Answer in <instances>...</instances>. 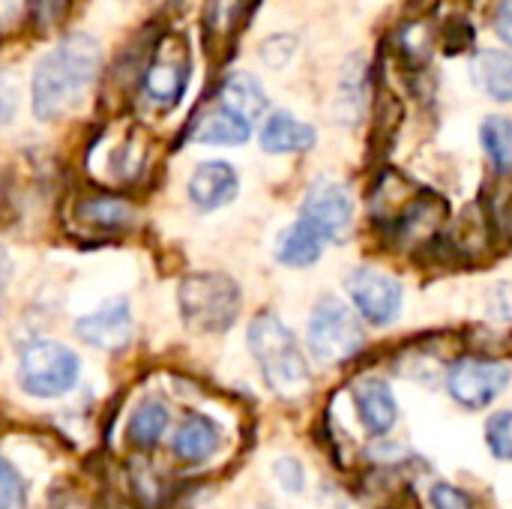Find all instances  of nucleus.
I'll return each mask as SVG.
<instances>
[{
    "label": "nucleus",
    "instance_id": "nucleus-1",
    "mask_svg": "<svg viewBox=\"0 0 512 509\" xmlns=\"http://www.w3.org/2000/svg\"><path fill=\"white\" fill-rule=\"evenodd\" d=\"M102 51L87 33L66 36L54 51H48L33 69V114L45 123L60 120L72 111L99 75Z\"/></svg>",
    "mask_w": 512,
    "mask_h": 509
},
{
    "label": "nucleus",
    "instance_id": "nucleus-2",
    "mask_svg": "<svg viewBox=\"0 0 512 509\" xmlns=\"http://www.w3.org/2000/svg\"><path fill=\"white\" fill-rule=\"evenodd\" d=\"M249 351L261 366L267 387L279 399H300L309 390L312 384L309 363L294 333L273 312H261L249 324Z\"/></svg>",
    "mask_w": 512,
    "mask_h": 509
},
{
    "label": "nucleus",
    "instance_id": "nucleus-3",
    "mask_svg": "<svg viewBox=\"0 0 512 509\" xmlns=\"http://www.w3.org/2000/svg\"><path fill=\"white\" fill-rule=\"evenodd\" d=\"M243 306L240 285L222 273H195L180 285V315L195 333H225Z\"/></svg>",
    "mask_w": 512,
    "mask_h": 509
},
{
    "label": "nucleus",
    "instance_id": "nucleus-4",
    "mask_svg": "<svg viewBox=\"0 0 512 509\" xmlns=\"http://www.w3.org/2000/svg\"><path fill=\"white\" fill-rule=\"evenodd\" d=\"M78 372V357L66 345L51 339L30 342L18 357V384L36 399H54L69 393L78 381Z\"/></svg>",
    "mask_w": 512,
    "mask_h": 509
},
{
    "label": "nucleus",
    "instance_id": "nucleus-5",
    "mask_svg": "<svg viewBox=\"0 0 512 509\" xmlns=\"http://www.w3.org/2000/svg\"><path fill=\"white\" fill-rule=\"evenodd\" d=\"M363 342H366L363 327L342 300H336V297L318 300V306L309 318V351L318 363L339 366V363L357 357Z\"/></svg>",
    "mask_w": 512,
    "mask_h": 509
},
{
    "label": "nucleus",
    "instance_id": "nucleus-6",
    "mask_svg": "<svg viewBox=\"0 0 512 509\" xmlns=\"http://www.w3.org/2000/svg\"><path fill=\"white\" fill-rule=\"evenodd\" d=\"M189 75H192V54L186 39L165 36L150 54V63L141 75V87L153 105L174 108L189 87Z\"/></svg>",
    "mask_w": 512,
    "mask_h": 509
},
{
    "label": "nucleus",
    "instance_id": "nucleus-7",
    "mask_svg": "<svg viewBox=\"0 0 512 509\" xmlns=\"http://www.w3.org/2000/svg\"><path fill=\"white\" fill-rule=\"evenodd\" d=\"M507 384H510V366L489 357H462L447 372L450 396L468 411H480L492 405Z\"/></svg>",
    "mask_w": 512,
    "mask_h": 509
},
{
    "label": "nucleus",
    "instance_id": "nucleus-8",
    "mask_svg": "<svg viewBox=\"0 0 512 509\" xmlns=\"http://www.w3.org/2000/svg\"><path fill=\"white\" fill-rule=\"evenodd\" d=\"M447 201L435 192H414V198L393 216L390 237L399 246H432L441 240L447 225Z\"/></svg>",
    "mask_w": 512,
    "mask_h": 509
},
{
    "label": "nucleus",
    "instance_id": "nucleus-9",
    "mask_svg": "<svg viewBox=\"0 0 512 509\" xmlns=\"http://www.w3.org/2000/svg\"><path fill=\"white\" fill-rule=\"evenodd\" d=\"M348 294L357 306V312L375 324V327H384L390 321H396L399 309H402V285L375 270V267H357L351 276H348Z\"/></svg>",
    "mask_w": 512,
    "mask_h": 509
},
{
    "label": "nucleus",
    "instance_id": "nucleus-10",
    "mask_svg": "<svg viewBox=\"0 0 512 509\" xmlns=\"http://www.w3.org/2000/svg\"><path fill=\"white\" fill-rule=\"evenodd\" d=\"M300 219L324 234V240H342L354 219V201L348 189L336 180H318L303 198Z\"/></svg>",
    "mask_w": 512,
    "mask_h": 509
},
{
    "label": "nucleus",
    "instance_id": "nucleus-11",
    "mask_svg": "<svg viewBox=\"0 0 512 509\" xmlns=\"http://www.w3.org/2000/svg\"><path fill=\"white\" fill-rule=\"evenodd\" d=\"M75 333L99 348V351H120L132 339V312L126 300H108L96 312L75 321Z\"/></svg>",
    "mask_w": 512,
    "mask_h": 509
},
{
    "label": "nucleus",
    "instance_id": "nucleus-12",
    "mask_svg": "<svg viewBox=\"0 0 512 509\" xmlns=\"http://www.w3.org/2000/svg\"><path fill=\"white\" fill-rule=\"evenodd\" d=\"M237 189H240L237 171L219 159L201 162L189 177V201L198 210H219V207L231 204Z\"/></svg>",
    "mask_w": 512,
    "mask_h": 509
},
{
    "label": "nucleus",
    "instance_id": "nucleus-13",
    "mask_svg": "<svg viewBox=\"0 0 512 509\" xmlns=\"http://www.w3.org/2000/svg\"><path fill=\"white\" fill-rule=\"evenodd\" d=\"M498 225H495V216L483 207V204H474L468 207L459 222L450 228V237L444 240L450 246V252L462 261H474L480 255H486L492 249V237H495Z\"/></svg>",
    "mask_w": 512,
    "mask_h": 509
},
{
    "label": "nucleus",
    "instance_id": "nucleus-14",
    "mask_svg": "<svg viewBox=\"0 0 512 509\" xmlns=\"http://www.w3.org/2000/svg\"><path fill=\"white\" fill-rule=\"evenodd\" d=\"M354 405H357V417H360L363 429L372 438H381L396 426L399 408H396L393 390L384 381H378V378L360 381L354 387Z\"/></svg>",
    "mask_w": 512,
    "mask_h": 509
},
{
    "label": "nucleus",
    "instance_id": "nucleus-15",
    "mask_svg": "<svg viewBox=\"0 0 512 509\" xmlns=\"http://www.w3.org/2000/svg\"><path fill=\"white\" fill-rule=\"evenodd\" d=\"M315 129L288 111H276L261 126V147L267 153H306L315 147Z\"/></svg>",
    "mask_w": 512,
    "mask_h": 509
},
{
    "label": "nucleus",
    "instance_id": "nucleus-16",
    "mask_svg": "<svg viewBox=\"0 0 512 509\" xmlns=\"http://www.w3.org/2000/svg\"><path fill=\"white\" fill-rule=\"evenodd\" d=\"M249 135H252V123L240 117L237 111H231L228 105H219L195 123L192 141L216 144V147H237V144H246Z\"/></svg>",
    "mask_w": 512,
    "mask_h": 509
},
{
    "label": "nucleus",
    "instance_id": "nucleus-17",
    "mask_svg": "<svg viewBox=\"0 0 512 509\" xmlns=\"http://www.w3.org/2000/svg\"><path fill=\"white\" fill-rule=\"evenodd\" d=\"M219 447V426L210 420V417H201V414H192L186 417V423L177 429L174 435V456L186 465H201L207 462Z\"/></svg>",
    "mask_w": 512,
    "mask_h": 509
},
{
    "label": "nucleus",
    "instance_id": "nucleus-18",
    "mask_svg": "<svg viewBox=\"0 0 512 509\" xmlns=\"http://www.w3.org/2000/svg\"><path fill=\"white\" fill-rule=\"evenodd\" d=\"M75 219L81 225H87L90 231H96V234H117V231L132 225L135 213H132V207L123 198L93 195V198H84L75 207Z\"/></svg>",
    "mask_w": 512,
    "mask_h": 509
},
{
    "label": "nucleus",
    "instance_id": "nucleus-19",
    "mask_svg": "<svg viewBox=\"0 0 512 509\" xmlns=\"http://www.w3.org/2000/svg\"><path fill=\"white\" fill-rule=\"evenodd\" d=\"M324 234L318 228H312L306 219L294 222L291 228L282 231L279 243H276V258L285 267H309L321 258L324 252Z\"/></svg>",
    "mask_w": 512,
    "mask_h": 509
},
{
    "label": "nucleus",
    "instance_id": "nucleus-20",
    "mask_svg": "<svg viewBox=\"0 0 512 509\" xmlns=\"http://www.w3.org/2000/svg\"><path fill=\"white\" fill-rule=\"evenodd\" d=\"M222 105H228L231 111H237L240 117L255 123L267 108V93H264L261 81L252 78L249 72H234L222 84Z\"/></svg>",
    "mask_w": 512,
    "mask_h": 509
},
{
    "label": "nucleus",
    "instance_id": "nucleus-21",
    "mask_svg": "<svg viewBox=\"0 0 512 509\" xmlns=\"http://www.w3.org/2000/svg\"><path fill=\"white\" fill-rule=\"evenodd\" d=\"M474 78L492 99L512 102V54L480 51L474 60Z\"/></svg>",
    "mask_w": 512,
    "mask_h": 509
},
{
    "label": "nucleus",
    "instance_id": "nucleus-22",
    "mask_svg": "<svg viewBox=\"0 0 512 509\" xmlns=\"http://www.w3.org/2000/svg\"><path fill=\"white\" fill-rule=\"evenodd\" d=\"M249 6H252V0H207V6H204V33H207V39L210 42L213 39L216 42L231 39L240 30Z\"/></svg>",
    "mask_w": 512,
    "mask_h": 509
},
{
    "label": "nucleus",
    "instance_id": "nucleus-23",
    "mask_svg": "<svg viewBox=\"0 0 512 509\" xmlns=\"http://www.w3.org/2000/svg\"><path fill=\"white\" fill-rule=\"evenodd\" d=\"M168 408L162 402H144L132 420H129V441L138 447V450H150L156 447V441L165 435L168 429Z\"/></svg>",
    "mask_w": 512,
    "mask_h": 509
},
{
    "label": "nucleus",
    "instance_id": "nucleus-24",
    "mask_svg": "<svg viewBox=\"0 0 512 509\" xmlns=\"http://www.w3.org/2000/svg\"><path fill=\"white\" fill-rule=\"evenodd\" d=\"M366 75H363V60L354 57L345 66L342 75V90H339V114L342 120H357L366 108Z\"/></svg>",
    "mask_w": 512,
    "mask_h": 509
},
{
    "label": "nucleus",
    "instance_id": "nucleus-25",
    "mask_svg": "<svg viewBox=\"0 0 512 509\" xmlns=\"http://www.w3.org/2000/svg\"><path fill=\"white\" fill-rule=\"evenodd\" d=\"M483 147L498 171H512V120L510 117H489L483 123Z\"/></svg>",
    "mask_w": 512,
    "mask_h": 509
},
{
    "label": "nucleus",
    "instance_id": "nucleus-26",
    "mask_svg": "<svg viewBox=\"0 0 512 509\" xmlns=\"http://www.w3.org/2000/svg\"><path fill=\"white\" fill-rule=\"evenodd\" d=\"M429 51H432V30H429V24L414 21V24H405L399 30V54L405 60L420 66L429 57Z\"/></svg>",
    "mask_w": 512,
    "mask_h": 509
},
{
    "label": "nucleus",
    "instance_id": "nucleus-27",
    "mask_svg": "<svg viewBox=\"0 0 512 509\" xmlns=\"http://www.w3.org/2000/svg\"><path fill=\"white\" fill-rule=\"evenodd\" d=\"M486 441L498 459L512 462V411H501L486 423Z\"/></svg>",
    "mask_w": 512,
    "mask_h": 509
},
{
    "label": "nucleus",
    "instance_id": "nucleus-28",
    "mask_svg": "<svg viewBox=\"0 0 512 509\" xmlns=\"http://www.w3.org/2000/svg\"><path fill=\"white\" fill-rule=\"evenodd\" d=\"M27 501V486L21 480V474L0 459V509H21Z\"/></svg>",
    "mask_w": 512,
    "mask_h": 509
},
{
    "label": "nucleus",
    "instance_id": "nucleus-29",
    "mask_svg": "<svg viewBox=\"0 0 512 509\" xmlns=\"http://www.w3.org/2000/svg\"><path fill=\"white\" fill-rule=\"evenodd\" d=\"M69 6H72V0H27L30 21H33V27H39V30L57 27V24L66 18Z\"/></svg>",
    "mask_w": 512,
    "mask_h": 509
},
{
    "label": "nucleus",
    "instance_id": "nucleus-30",
    "mask_svg": "<svg viewBox=\"0 0 512 509\" xmlns=\"http://www.w3.org/2000/svg\"><path fill=\"white\" fill-rule=\"evenodd\" d=\"M432 509H474V501L468 498V492L450 486V483H438L432 486Z\"/></svg>",
    "mask_w": 512,
    "mask_h": 509
},
{
    "label": "nucleus",
    "instance_id": "nucleus-31",
    "mask_svg": "<svg viewBox=\"0 0 512 509\" xmlns=\"http://www.w3.org/2000/svg\"><path fill=\"white\" fill-rule=\"evenodd\" d=\"M276 480L282 483V489H288V492H303V483H306V477H303V465L297 462V459H279L276 462Z\"/></svg>",
    "mask_w": 512,
    "mask_h": 509
},
{
    "label": "nucleus",
    "instance_id": "nucleus-32",
    "mask_svg": "<svg viewBox=\"0 0 512 509\" xmlns=\"http://www.w3.org/2000/svg\"><path fill=\"white\" fill-rule=\"evenodd\" d=\"M294 54V39L291 36H273L261 45V60L270 66H282L288 63V57Z\"/></svg>",
    "mask_w": 512,
    "mask_h": 509
},
{
    "label": "nucleus",
    "instance_id": "nucleus-33",
    "mask_svg": "<svg viewBox=\"0 0 512 509\" xmlns=\"http://www.w3.org/2000/svg\"><path fill=\"white\" fill-rule=\"evenodd\" d=\"M492 24H495L498 36H501L507 45H512V0H501V3L495 6Z\"/></svg>",
    "mask_w": 512,
    "mask_h": 509
},
{
    "label": "nucleus",
    "instance_id": "nucleus-34",
    "mask_svg": "<svg viewBox=\"0 0 512 509\" xmlns=\"http://www.w3.org/2000/svg\"><path fill=\"white\" fill-rule=\"evenodd\" d=\"M15 99H18V93H15V87H12V81H9V78H0V129L12 120V114H15Z\"/></svg>",
    "mask_w": 512,
    "mask_h": 509
},
{
    "label": "nucleus",
    "instance_id": "nucleus-35",
    "mask_svg": "<svg viewBox=\"0 0 512 509\" xmlns=\"http://www.w3.org/2000/svg\"><path fill=\"white\" fill-rule=\"evenodd\" d=\"M495 312L501 318H512V285H498V291H495Z\"/></svg>",
    "mask_w": 512,
    "mask_h": 509
},
{
    "label": "nucleus",
    "instance_id": "nucleus-36",
    "mask_svg": "<svg viewBox=\"0 0 512 509\" xmlns=\"http://www.w3.org/2000/svg\"><path fill=\"white\" fill-rule=\"evenodd\" d=\"M498 225V231L507 237V240H512V198L504 204V210H501V219L495 222Z\"/></svg>",
    "mask_w": 512,
    "mask_h": 509
},
{
    "label": "nucleus",
    "instance_id": "nucleus-37",
    "mask_svg": "<svg viewBox=\"0 0 512 509\" xmlns=\"http://www.w3.org/2000/svg\"><path fill=\"white\" fill-rule=\"evenodd\" d=\"M9 279H12V258H9V252L0 246V291L6 288Z\"/></svg>",
    "mask_w": 512,
    "mask_h": 509
}]
</instances>
